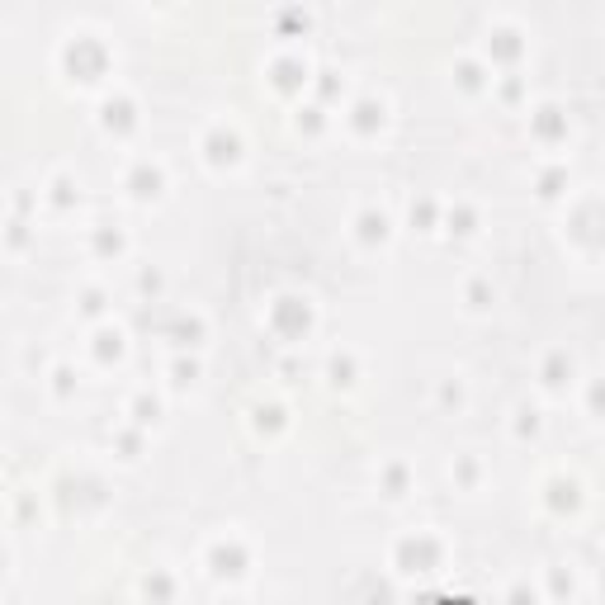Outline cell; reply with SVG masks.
I'll return each instance as SVG.
<instances>
[{
  "mask_svg": "<svg viewBox=\"0 0 605 605\" xmlns=\"http://www.w3.org/2000/svg\"><path fill=\"white\" fill-rule=\"evenodd\" d=\"M123 189H128V199H137V203L161 199V189H166V166H161V161H133V166L123 171Z\"/></svg>",
  "mask_w": 605,
  "mask_h": 605,
  "instance_id": "6da1fadb",
  "label": "cell"
},
{
  "mask_svg": "<svg viewBox=\"0 0 605 605\" xmlns=\"http://www.w3.org/2000/svg\"><path fill=\"white\" fill-rule=\"evenodd\" d=\"M246 563H251V558H246V548H241L237 540H232V548H227V540H218V544L209 548V572H213V577H241Z\"/></svg>",
  "mask_w": 605,
  "mask_h": 605,
  "instance_id": "7a4b0ae2",
  "label": "cell"
},
{
  "mask_svg": "<svg viewBox=\"0 0 605 605\" xmlns=\"http://www.w3.org/2000/svg\"><path fill=\"white\" fill-rule=\"evenodd\" d=\"M72 199H80V189L66 171H52L48 185L38 189V203H48V209H72Z\"/></svg>",
  "mask_w": 605,
  "mask_h": 605,
  "instance_id": "3957f363",
  "label": "cell"
},
{
  "mask_svg": "<svg viewBox=\"0 0 605 605\" xmlns=\"http://www.w3.org/2000/svg\"><path fill=\"white\" fill-rule=\"evenodd\" d=\"M203 161H209V166H218V171H232V166H237V161H241V137H237V128H232L227 137H218V142H213V137H203Z\"/></svg>",
  "mask_w": 605,
  "mask_h": 605,
  "instance_id": "277c9868",
  "label": "cell"
},
{
  "mask_svg": "<svg viewBox=\"0 0 605 605\" xmlns=\"http://www.w3.org/2000/svg\"><path fill=\"white\" fill-rule=\"evenodd\" d=\"M90 355H95V360H100V364H109V360H119V355H123V332H119V326H95V336H90Z\"/></svg>",
  "mask_w": 605,
  "mask_h": 605,
  "instance_id": "5b68a950",
  "label": "cell"
},
{
  "mask_svg": "<svg viewBox=\"0 0 605 605\" xmlns=\"http://www.w3.org/2000/svg\"><path fill=\"white\" fill-rule=\"evenodd\" d=\"M142 596H147V601H157V605H171V596H175V582L166 577V568H151V572H142Z\"/></svg>",
  "mask_w": 605,
  "mask_h": 605,
  "instance_id": "8992f818",
  "label": "cell"
},
{
  "mask_svg": "<svg viewBox=\"0 0 605 605\" xmlns=\"http://www.w3.org/2000/svg\"><path fill=\"white\" fill-rule=\"evenodd\" d=\"M355 237H364V241H383V237H388V218H383L379 209H364L360 218H355Z\"/></svg>",
  "mask_w": 605,
  "mask_h": 605,
  "instance_id": "52a82bcc",
  "label": "cell"
},
{
  "mask_svg": "<svg viewBox=\"0 0 605 605\" xmlns=\"http://www.w3.org/2000/svg\"><path fill=\"white\" fill-rule=\"evenodd\" d=\"M90 237L100 241V246H95V251H100V256H114V260H119L123 251H128V237H123L119 227H109V223H100V227L90 232Z\"/></svg>",
  "mask_w": 605,
  "mask_h": 605,
  "instance_id": "ba28073f",
  "label": "cell"
},
{
  "mask_svg": "<svg viewBox=\"0 0 605 605\" xmlns=\"http://www.w3.org/2000/svg\"><path fill=\"white\" fill-rule=\"evenodd\" d=\"M563 383H572V360L568 355H554L544 364V388H563Z\"/></svg>",
  "mask_w": 605,
  "mask_h": 605,
  "instance_id": "9c48e42d",
  "label": "cell"
},
{
  "mask_svg": "<svg viewBox=\"0 0 605 605\" xmlns=\"http://www.w3.org/2000/svg\"><path fill=\"white\" fill-rule=\"evenodd\" d=\"M24 241H29V223H24V218H10V223H5V251L19 256Z\"/></svg>",
  "mask_w": 605,
  "mask_h": 605,
  "instance_id": "30bf717a",
  "label": "cell"
},
{
  "mask_svg": "<svg viewBox=\"0 0 605 605\" xmlns=\"http://www.w3.org/2000/svg\"><path fill=\"white\" fill-rule=\"evenodd\" d=\"M128 417H133V421H142V425H147V421H157V417H161V402H157V397H147V393H142V397H133V407H128Z\"/></svg>",
  "mask_w": 605,
  "mask_h": 605,
  "instance_id": "8fae6325",
  "label": "cell"
},
{
  "mask_svg": "<svg viewBox=\"0 0 605 605\" xmlns=\"http://www.w3.org/2000/svg\"><path fill=\"white\" fill-rule=\"evenodd\" d=\"M52 397H72V364H52Z\"/></svg>",
  "mask_w": 605,
  "mask_h": 605,
  "instance_id": "7c38bea8",
  "label": "cell"
},
{
  "mask_svg": "<svg viewBox=\"0 0 605 605\" xmlns=\"http://www.w3.org/2000/svg\"><path fill=\"white\" fill-rule=\"evenodd\" d=\"M80 312H86V318H100L104 312V288H86V294H80Z\"/></svg>",
  "mask_w": 605,
  "mask_h": 605,
  "instance_id": "4fadbf2b",
  "label": "cell"
},
{
  "mask_svg": "<svg viewBox=\"0 0 605 605\" xmlns=\"http://www.w3.org/2000/svg\"><path fill=\"white\" fill-rule=\"evenodd\" d=\"M492 298H497V294H487L483 284H473V288H469V308H473V312H483V308H487Z\"/></svg>",
  "mask_w": 605,
  "mask_h": 605,
  "instance_id": "5bb4252c",
  "label": "cell"
}]
</instances>
